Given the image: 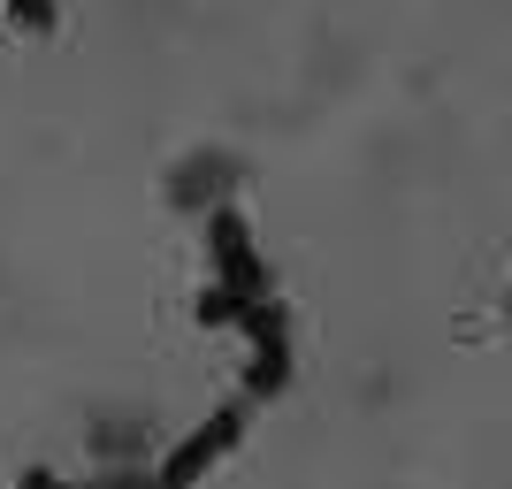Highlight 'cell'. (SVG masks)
I'll return each mask as SVG.
<instances>
[{
  "instance_id": "obj_1",
  "label": "cell",
  "mask_w": 512,
  "mask_h": 489,
  "mask_svg": "<svg viewBox=\"0 0 512 489\" xmlns=\"http://www.w3.org/2000/svg\"><path fill=\"white\" fill-rule=\"evenodd\" d=\"M245 421H253V405H245V398H230L222 413H207V421H199L192 436H184V444H176L169 459H161L153 489H192L199 474H207L214 459H222V451H237V444H245Z\"/></svg>"
},
{
  "instance_id": "obj_6",
  "label": "cell",
  "mask_w": 512,
  "mask_h": 489,
  "mask_svg": "<svg viewBox=\"0 0 512 489\" xmlns=\"http://www.w3.org/2000/svg\"><path fill=\"white\" fill-rule=\"evenodd\" d=\"M8 16H16L23 31H54V16H62V0H8Z\"/></svg>"
},
{
  "instance_id": "obj_3",
  "label": "cell",
  "mask_w": 512,
  "mask_h": 489,
  "mask_svg": "<svg viewBox=\"0 0 512 489\" xmlns=\"http://www.w3.org/2000/svg\"><path fill=\"white\" fill-rule=\"evenodd\" d=\"M291 367H299L291 337H268V344H253V367H245V390H237V398H245V405H260V398H283V390H291Z\"/></svg>"
},
{
  "instance_id": "obj_5",
  "label": "cell",
  "mask_w": 512,
  "mask_h": 489,
  "mask_svg": "<svg viewBox=\"0 0 512 489\" xmlns=\"http://www.w3.org/2000/svg\"><path fill=\"white\" fill-rule=\"evenodd\" d=\"M16 489H153V474H107V482H54L46 467H31Z\"/></svg>"
},
{
  "instance_id": "obj_2",
  "label": "cell",
  "mask_w": 512,
  "mask_h": 489,
  "mask_svg": "<svg viewBox=\"0 0 512 489\" xmlns=\"http://www.w3.org/2000/svg\"><path fill=\"white\" fill-rule=\"evenodd\" d=\"M207 253H214V283L237 298H276L268 291V260H260L253 230H245V214L237 207H214L207 214Z\"/></svg>"
},
{
  "instance_id": "obj_4",
  "label": "cell",
  "mask_w": 512,
  "mask_h": 489,
  "mask_svg": "<svg viewBox=\"0 0 512 489\" xmlns=\"http://www.w3.org/2000/svg\"><path fill=\"white\" fill-rule=\"evenodd\" d=\"M192 314H199V329H237V314H245V298H237V291H222V283H207Z\"/></svg>"
}]
</instances>
